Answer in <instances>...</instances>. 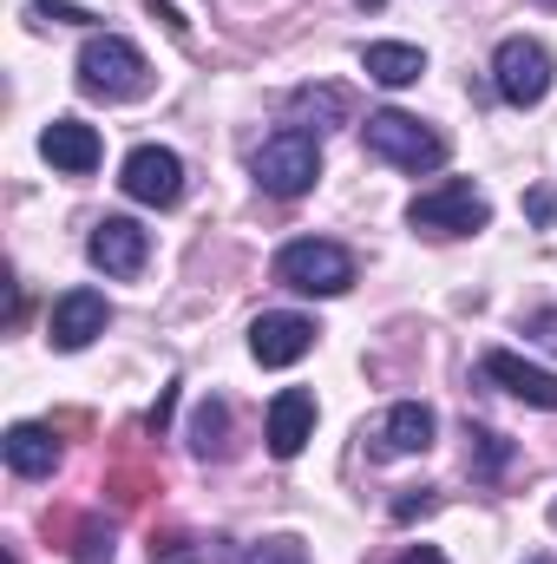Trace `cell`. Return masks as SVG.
<instances>
[{
	"instance_id": "1",
	"label": "cell",
	"mask_w": 557,
	"mask_h": 564,
	"mask_svg": "<svg viewBox=\"0 0 557 564\" xmlns=\"http://www.w3.org/2000/svg\"><path fill=\"white\" fill-rule=\"evenodd\" d=\"M79 86L92 99H144L151 93V59L119 33H92L79 46Z\"/></svg>"
},
{
	"instance_id": "2",
	"label": "cell",
	"mask_w": 557,
	"mask_h": 564,
	"mask_svg": "<svg viewBox=\"0 0 557 564\" xmlns=\"http://www.w3.org/2000/svg\"><path fill=\"white\" fill-rule=\"evenodd\" d=\"M276 282L302 289V295H341V289H354V257L328 237H295L276 250Z\"/></svg>"
},
{
	"instance_id": "3",
	"label": "cell",
	"mask_w": 557,
	"mask_h": 564,
	"mask_svg": "<svg viewBox=\"0 0 557 564\" xmlns=\"http://www.w3.org/2000/svg\"><path fill=\"white\" fill-rule=\"evenodd\" d=\"M407 224L426 230V237H472V230H485V224H492V204H485V191H479V184L446 177V184L419 191L414 204H407Z\"/></svg>"
},
{
	"instance_id": "4",
	"label": "cell",
	"mask_w": 557,
	"mask_h": 564,
	"mask_svg": "<svg viewBox=\"0 0 557 564\" xmlns=\"http://www.w3.org/2000/svg\"><path fill=\"white\" fill-rule=\"evenodd\" d=\"M361 139L381 164H401V171H439L446 164V139L433 126H419L414 112H368Z\"/></svg>"
},
{
	"instance_id": "5",
	"label": "cell",
	"mask_w": 557,
	"mask_h": 564,
	"mask_svg": "<svg viewBox=\"0 0 557 564\" xmlns=\"http://www.w3.org/2000/svg\"><path fill=\"white\" fill-rule=\"evenodd\" d=\"M256 184L270 191V197H302L315 177H321V144L308 139V132H276V139L256 151Z\"/></svg>"
},
{
	"instance_id": "6",
	"label": "cell",
	"mask_w": 557,
	"mask_h": 564,
	"mask_svg": "<svg viewBox=\"0 0 557 564\" xmlns=\"http://www.w3.org/2000/svg\"><path fill=\"white\" fill-rule=\"evenodd\" d=\"M492 79H499V99L505 106H538L551 93V53L538 40H505L492 53Z\"/></svg>"
},
{
	"instance_id": "7",
	"label": "cell",
	"mask_w": 557,
	"mask_h": 564,
	"mask_svg": "<svg viewBox=\"0 0 557 564\" xmlns=\"http://www.w3.org/2000/svg\"><path fill=\"white\" fill-rule=\"evenodd\" d=\"M119 184H125V197H132V204L171 210V204L184 197V158H177V151H164V144H139V151L125 158Z\"/></svg>"
},
{
	"instance_id": "8",
	"label": "cell",
	"mask_w": 557,
	"mask_h": 564,
	"mask_svg": "<svg viewBox=\"0 0 557 564\" xmlns=\"http://www.w3.org/2000/svg\"><path fill=\"white\" fill-rule=\"evenodd\" d=\"M106 322H112V308H106L99 289H66V295L53 302V315H46V341H53L59 355H79V348H92V341L106 335Z\"/></svg>"
},
{
	"instance_id": "9",
	"label": "cell",
	"mask_w": 557,
	"mask_h": 564,
	"mask_svg": "<svg viewBox=\"0 0 557 564\" xmlns=\"http://www.w3.org/2000/svg\"><path fill=\"white\" fill-rule=\"evenodd\" d=\"M479 375H485L492 388H505L512 401H525V408H545V414H557V375H551V368H532V361H518L512 348H492V355L479 361Z\"/></svg>"
},
{
	"instance_id": "10",
	"label": "cell",
	"mask_w": 557,
	"mask_h": 564,
	"mask_svg": "<svg viewBox=\"0 0 557 564\" xmlns=\"http://www.w3.org/2000/svg\"><path fill=\"white\" fill-rule=\"evenodd\" d=\"M86 257L106 270V276H139L144 257H151V237H144L132 217H106L99 230H92V243H86Z\"/></svg>"
},
{
	"instance_id": "11",
	"label": "cell",
	"mask_w": 557,
	"mask_h": 564,
	"mask_svg": "<svg viewBox=\"0 0 557 564\" xmlns=\"http://www.w3.org/2000/svg\"><path fill=\"white\" fill-rule=\"evenodd\" d=\"M308 348H315V322H308V315H263V322L250 328V355H256L263 368H295Z\"/></svg>"
},
{
	"instance_id": "12",
	"label": "cell",
	"mask_w": 557,
	"mask_h": 564,
	"mask_svg": "<svg viewBox=\"0 0 557 564\" xmlns=\"http://www.w3.org/2000/svg\"><path fill=\"white\" fill-rule=\"evenodd\" d=\"M368 440H374V459H407V453H426V446H433V408L401 401V408H387V414H381V426H374Z\"/></svg>"
},
{
	"instance_id": "13",
	"label": "cell",
	"mask_w": 557,
	"mask_h": 564,
	"mask_svg": "<svg viewBox=\"0 0 557 564\" xmlns=\"http://www.w3.org/2000/svg\"><path fill=\"white\" fill-rule=\"evenodd\" d=\"M308 440H315V394L282 388L276 401H270V453L276 459H295Z\"/></svg>"
},
{
	"instance_id": "14",
	"label": "cell",
	"mask_w": 557,
	"mask_h": 564,
	"mask_svg": "<svg viewBox=\"0 0 557 564\" xmlns=\"http://www.w3.org/2000/svg\"><path fill=\"white\" fill-rule=\"evenodd\" d=\"M40 151H46V164H53V171L86 177V171L99 164V132H92L86 119H53V126L40 132Z\"/></svg>"
},
{
	"instance_id": "15",
	"label": "cell",
	"mask_w": 557,
	"mask_h": 564,
	"mask_svg": "<svg viewBox=\"0 0 557 564\" xmlns=\"http://www.w3.org/2000/svg\"><path fill=\"white\" fill-rule=\"evenodd\" d=\"M7 466L20 473V479H46L53 466H59V440L46 433V426H33V421H20V426H7Z\"/></svg>"
},
{
	"instance_id": "16",
	"label": "cell",
	"mask_w": 557,
	"mask_h": 564,
	"mask_svg": "<svg viewBox=\"0 0 557 564\" xmlns=\"http://www.w3.org/2000/svg\"><path fill=\"white\" fill-rule=\"evenodd\" d=\"M361 66H368L374 86H394V93H401V86H414L419 73H426V53H419V46H401V40H374V46L361 53Z\"/></svg>"
},
{
	"instance_id": "17",
	"label": "cell",
	"mask_w": 557,
	"mask_h": 564,
	"mask_svg": "<svg viewBox=\"0 0 557 564\" xmlns=\"http://www.w3.org/2000/svg\"><path fill=\"white\" fill-rule=\"evenodd\" d=\"M512 440L505 433H492V426H466V466H472V479H499L505 466H512Z\"/></svg>"
},
{
	"instance_id": "18",
	"label": "cell",
	"mask_w": 557,
	"mask_h": 564,
	"mask_svg": "<svg viewBox=\"0 0 557 564\" xmlns=\"http://www.w3.org/2000/svg\"><path fill=\"white\" fill-rule=\"evenodd\" d=\"M288 119L341 126V119H348V93H341V86H295V93H288Z\"/></svg>"
},
{
	"instance_id": "19",
	"label": "cell",
	"mask_w": 557,
	"mask_h": 564,
	"mask_svg": "<svg viewBox=\"0 0 557 564\" xmlns=\"http://www.w3.org/2000/svg\"><path fill=\"white\" fill-rule=\"evenodd\" d=\"M223 446H230V408H223V401H204L197 421H190V453H197V459H217Z\"/></svg>"
},
{
	"instance_id": "20",
	"label": "cell",
	"mask_w": 557,
	"mask_h": 564,
	"mask_svg": "<svg viewBox=\"0 0 557 564\" xmlns=\"http://www.w3.org/2000/svg\"><path fill=\"white\" fill-rule=\"evenodd\" d=\"M73 564H112V525L86 519V525H79V539H73Z\"/></svg>"
},
{
	"instance_id": "21",
	"label": "cell",
	"mask_w": 557,
	"mask_h": 564,
	"mask_svg": "<svg viewBox=\"0 0 557 564\" xmlns=\"http://www.w3.org/2000/svg\"><path fill=\"white\" fill-rule=\"evenodd\" d=\"M237 564H308V552H302V539H263V545L237 552Z\"/></svg>"
},
{
	"instance_id": "22",
	"label": "cell",
	"mask_w": 557,
	"mask_h": 564,
	"mask_svg": "<svg viewBox=\"0 0 557 564\" xmlns=\"http://www.w3.org/2000/svg\"><path fill=\"white\" fill-rule=\"evenodd\" d=\"M33 20H73V26H86L92 13H86V7H73V0H33Z\"/></svg>"
},
{
	"instance_id": "23",
	"label": "cell",
	"mask_w": 557,
	"mask_h": 564,
	"mask_svg": "<svg viewBox=\"0 0 557 564\" xmlns=\"http://www.w3.org/2000/svg\"><path fill=\"white\" fill-rule=\"evenodd\" d=\"M144 7H151V20H164V33H171V40H190V26H184V13H177L171 0H144Z\"/></svg>"
},
{
	"instance_id": "24",
	"label": "cell",
	"mask_w": 557,
	"mask_h": 564,
	"mask_svg": "<svg viewBox=\"0 0 557 564\" xmlns=\"http://www.w3.org/2000/svg\"><path fill=\"white\" fill-rule=\"evenodd\" d=\"M151 564H197V545L190 539H164V552L151 545Z\"/></svg>"
},
{
	"instance_id": "25",
	"label": "cell",
	"mask_w": 557,
	"mask_h": 564,
	"mask_svg": "<svg viewBox=\"0 0 557 564\" xmlns=\"http://www.w3.org/2000/svg\"><path fill=\"white\" fill-rule=\"evenodd\" d=\"M433 512V492H407V499H394V519L407 525V519H426Z\"/></svg>"
},
{
	"instance_id": "26",
	"label": "cell",
	"mask_w": 557,
	"mask_h": 564,
	"mask_svg": "<svg viewBox=\"0 0 557 564\" xmlns=\"http://www.w3.org/2000/svg\"><path fill=\"white\" fill-rule=\"evenodd\" d=\"M525 210H532V224H551V217H557V197H551V191H532V204H525Z\"/></svg>"
},
{
	"instance_id": "27",
	"label": "cell",
	"mask_w": 557,
	"mask_h": 564,
	"mask_svg": "<svg viewBox=\"0 0 557 564\" xmlns=\"http://www.w3.org/2000/svg\"><path fill=\"white\" fill-rule=\"evenodd\" d=\"M171 401H177V394L164 388V394H157V408H151V421H144V426H151V433H164V421H171Z\"/></svg>"
},
{
	"instance_id": "28",
	"label": "cell",
	"mask_w": 557,
	"mask_h": 564,
	"mask_svg": "<svg viewBox=\"0 0 557 564\" xmlns=\"http://www.w3.org/2000/svg\"><path fill=\"white\" fill-rule=\"evenodd\" d=\"M394 564H446V552H433V545H414V552H401Z\"/></svg>"
},
{
	"instance_id": "29",
	"label": "cell",
	"mask_w": 557,
	"mask_h": 564,
	"mask_svg": "<svg viewBox=\"0 0 557 564\" xmlns=\"http://www.w3.org/2000/svg\"><path fill=\"white\" fill-rule=\"evenodd\" d=\"M538 7H557V0H538Z\"/></svg>"
},
{
	"instance_id": "30",
	"label": "cell",
	"mask_w": 557,
	"mask_h": 564,
	"mask_svg": "<svg viewBox=\"0 0 557 564\" xmlns=\"http://www.w3.org/2000/svg\"><path fill=\"white\" fill-rule=\"evenodd\" d=\"M532 564H551V558H532Z\"/></svg>"
}]
</instances>
